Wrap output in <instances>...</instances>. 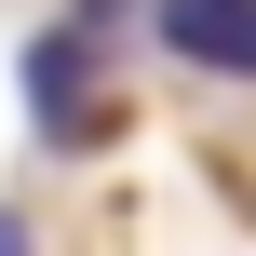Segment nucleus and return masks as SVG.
<instances>
[{
  "label": "nucleus",
  "instance_id": "1",
  "mask_svg": "<svg viewBox=\"0 0 256 256\" xmlns=\"http://www.w3.org/2000/svg\"><path fill=\"white\" fill-rule=\"evenodd\" d=\"M148 40L202 81H256V0H148Z\"/></svg>",
  "mask_w": 256,
  "mask_h": 256
},
{
  "label": "nucleus",
  "instance_id": "2",
  "mask_svg": "<svg viewBox=\"0 0 256 256\" xmlns=\"http://www.w3.org/2000/svg\"><path fill=\"white\" fill-rule=\"evenodd\" d=\"M27 108H40L54 148H94V40L81 27H40L27 40Z\"/></svg>",
  "mask_w": 256,
  "mask_h": 256
},
{
  "label": "nucleus",
  "instance_id": "3",
  "mask_svg": "<svg viewBox=\"0 0 256 256\" xmlns=\"http://www.w3.org/2000/svg\"><path fill=\"white\" fill-rule=\"evenodd\" d=\"M0 256H27V216H0Z\"/></svg>",
  "mask_w": 256,
  "mask_h": 256
}]
</instances>
